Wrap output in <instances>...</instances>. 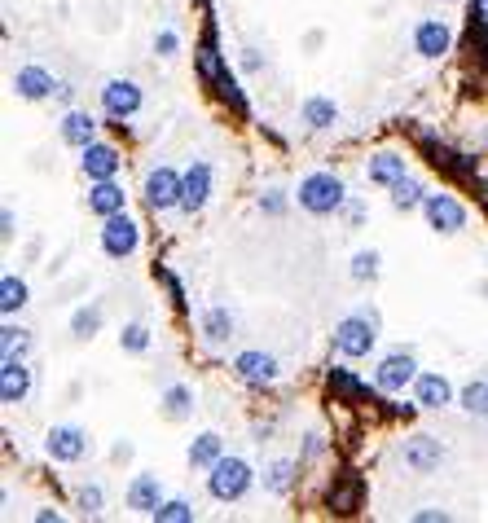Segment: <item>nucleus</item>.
<instances>
[{"mask_svg":"<svg viewBox=\"0 0 488 523\" xmlns=\"http://www.w3.org/2000/svg\"><path fill=\"white\" fill-rule=\"evenodd\" d=\"M242 53H247V58H242V66H247V71H260V53H255V49H242Z\"/></svg>","mask_w":488,"mask_h":523,"instance_id":"obj_42","label":"nucleus"},{"mask_svg":"<svg viewBox=\"0 0 488 523\" xmlns=\"http://www.w3.org/2000/svg\"><path fill=\"white\" fill-rule=\"evenodd\" d=\"M295 471H299V462L291 458H277L264 466V493H273V497H286L295 488Z\"/></svg>","mask_w":488,"mask_h":523,"instance_id":"obj_28","label":"nucleus"},{"mask_svg":"<svg viewBox=\"0 0 488 523\" xmlns=\"http://www.w3.org/2000/svg\"><path fill=\"white\" fill-rule=\"evenodd\" d=\"M27 396H31L27 356H5V365H0V400H5V405H22Z\"/></svg>","mask_w":488,"mask_h":523,"instance_id":"obj_13","label":"nucleus"},{"mask_svg":"<svg viewBox=\"0 0 488 523\" xmlns=\"http://www.w3.org/2000/svg\"><path fill=\"white\" fill-rule=\"evenodd\" d=\"M321 453V436H308V449H304V458H317Z\"/></svg>","mask_w":488,"mask_h":523,"instance_id":"obj_45","label":"nucleus"},{"mask_svg":"<svg viewBox=\"0 0 488 523\" xmlns=\"http://www.w3.org/2000/svg\"><path fill=\"white\" fill-rule=\"evenodd\" d=\"M207 198H212V168L207 163H190L185 168V189H181V211L194 216V211L207 207Z\"/></svg>","mask_w":488,"mask_h":523,"instance_id":"obj_17","label":"nucleus"},{"mask_svg":"<svg viewBox=\"0 0 488 523\" xmlns=\"http://www.w3.org/2000/svg\"><path fill=\"white\" fill-rule=\"evenodd\" d=\"M330 392H343V396H361V383L352 378L348 370H335L330 374Z\"/></svg>","mask_w":488,"mask_h":523,"instance_id":"obj_38","label":"nucleus"},{"mask_svg":"<svg viewBox=\"0 0 488 523\" xmlns=\"http://www.w3.org/2000/svg\"><path fill=\"white\" fill-rule=\"evenodd\" d=\"M414 405L418 409H445V405H453V383L440 370H423L414 378Z\"/></svg>","mask_w":488,"mask_h":523,"instance_id":"obj_16","label":"nucleus"},{"mask_svg":"<svg viewBox=\"0 0 488 523\" xmlns=\"http://www.w3.org/2000/svg\"><path fill=\"white\" fill-rule=\"evenodd\" d=\"M0 225H5V229H0V238H5V242H14L18 220H14V211H9V207H5V216H0Z\"/></svg>","mask_w":488,"mask_h":523,"instance_id":"obj_41","label":"nucleus"},{"mask_svg":"<svg viewBox=\"0 0 488 523\" xmlns=\"http://www.w3.org/2000/svg\"><path fill=\"white\" fill-rule=\"evenodd\" d=\"M260 211H264V216H282V211H286V194H282V189H269V194L260 198Z\"/></svg>","mask_w":488,"mask_h":523,"instance_id":"obj_39","label":"nucleus"},{"mask_svg":"<svg viewBox=\"0 0 488 523\" xmlns=\"http://www.w3.org/2000/svg\"><path fill=\"white\" fill-rule=\"evenodd\" d=\"M458 405L467 409L471 418H488V378H471L458 392Z\"/></svg>","mask_w":488,"mask_h":523,"instance_id":"obj_30","label":"nucleus"},{"mask_svg":"<svg viewBox=\"0 0 488 523\" xmlns=\"http://www.w3.org/2000/svg\"><path fill=\"white\" fill-rule=\"evenodd\" d=\"M330 510H339V515L361 510V480L357 475H335V484H330Z\"/></svg>","mask_w":488,"mask_h":523,"instance_id":"obj_26","label":"nucleus"},{"mask_svg":"<svg viewBox=\"0 0 488 523\" xmlns=\"http://www.w3.org/2000/svg\"><path fill=\"white\" fill-rule=\"evenodd\" d=\"M352 282H379V273H383V255L379 251H357V255H352Z\"/></svg>","mask_w":488,"mask_h":523,"instance_id":"obj_32","label":"nucleus"},{"mask_svg":"<svg viewBox=\"0 0 488 523\" xmlns=\"http://www.w3.org/2000/svg\"><path fill=\"white\" fill-rule=\"evenodd\" d=\"M176 49H181V36H176L172 27H163L159 36H154V53H159V58H176Z\"/></svg>","mask_w":488,"mask_h":523,"instance_id":"obj_37","label":"nucleus"},{"mask_svg":"<svg viewBox=\"0 0 488 523\" xmlns=\"http://www.w3.org/2000/svg\"><path fill=\"white\" fill-rule=\"evenodd\" d=\"M119 168H124V154L110 146V141H88L80 150V172L88 181H110V176H119Z\"/></svg>","mask_w":488,"mask_h":523,"instance_id":"obj_10","label":"nucleus"},{"mask_svg":"<svg viewBox=\"0 0 488 523\" xmlns=\"http://www.w3.org/2000/svg\"><path fill=\"white\" fill-rule=\"evenodd\" d=\"M102 506H106L102 484H84L80 488V510H84V515H102Z\"/></svg>","mask_w":488,"mask_h":523,"instance_id":"obj_36","label":"nucleus"},{"mask_svg":"<svg viewBox=\"0 0 488 523\" xmlns=\"http://www.w3.org/2000/svg\"><path fill=\"white\" fill-rule=\"evenodd\" d=\"M58 102H66V106L75 102V84H58Z\"/></svg>","mask_w":488,"mask_h":523,"instance_id":"obj_44","label":"nucleus"},{"mask_svg":"<svg viewBox=\"0 0 488 523\" xmlns=\"http://www.w3.org/2000/svg\"><path fill=\"white\" fill-rule=\"evenodd\" d=\"M141 106H146V93H141V84H132V80H106V88H102V110H106V119H132Z\"/></svg>","mask_w":488,"mask_h":523,"instance_id":"obj_9","label":"nucleus"},{"mask_svg":"<svg viewBox=\"0 0 488 523\" xmlns=\"http://www.w3.org/2000/svg\"><path fill=\"white\" fill-rule=\"evenodd\" d=\"M374 343H379V317L374 313H348L335 326V348H339V356H348V361L370 356Z\"/></svg>","mask_w":488,"mask_h":523,"instance_id":"obj_3","label":"nucleus"},{"mask_svg":"<svg viewBox=\"0 0 488 523\" xmlns=\"http://www.w3.org/2000/svg\"><path fill=\"white\" fill-rule=\"evenodd\" d=\"M198 326H203V339L212 343V348H220V343H229V339H234V313H229V308H220V304L203 308Z\"/></svg>","mask_w":488,"mask_h":523,"instance_id":"obj_23","label":"nucleus"},{"mask_svg":"<svg viewBox=\"0 0 488 523\" xmlns=\"http://www.w3.org/2000/svg\"><path fill=\"white\" fill-rule=\"evenodd\" d=\"M414 523H449V510H436V506L414 510Z\"/></svg>","mask_w":488,"mask_h":523,"instance_id":"obj_40","label":"nucleus"},{"mask_svg":"<svg viewBox=\"0 0 488 523\" xmlns=\"http://www.w3.org/2000/svg\"><path fill=\"white\" fill-rule=\"evenodd\" d=\"M423 203H427V185L423 181L405 176V181L392 185V207L396 211H423Z\"/></svg>","mask_w":488,"mask_h":523,"instance_id":"obj_29","label":"nucleus"},{"mask_svg":"<svg viewBox=\"0 0 488 523\" xmlns=\"http://www.w3.org/2000/svg\"><path fill=\"white\" fill-rule=\"evenodd\" d=\"M124 506L132 510V515H146L154 519V510L163 506V484H159V475H132V484L124 488Z\"/></svg>","mask_w":488,"mask_h":523,"instance_id":"obj_12","label":"nucleus"},{"mask_svg":"<svg viewBox=\"0 0 488 523\" xmlns=\"http://www.w3.org/2000/svg\"><path fill=\"white\" fill-rule=\"evenodd\" d=\"M234 374L247 387H273L277 378H282V365H277V356H269V352H238Z\"/></svg>","mask_w":488,"mask_h":523,"instance_id":"obj_11","label":"nucleus"},{"mask_svg":"<svg viewBox=\"0 0 488 523\" xmlns=\"http://www.w3.org/2000/svg\"><path fill=\"white\" fill-rule=\"evenodd\" d=\"M154 523H194V506L181 502V497H172V502H163L154 510Z\"/></svg>","mask_w":488,"mask_h":523,"instance_id":"obj_35","label":"nucleus"},{"mask_svg":"<svg viewBox=\"0 0 488 523\" xmlns=\"http://www.w3.org/2000/svg\"><path fill=\"white\" fill-rule=\"evenodd\" d=\"M295 203L308 211V216H335V211L348 203V189L335 172H308L295 189Z\"/></svg>","mask_w":488,"mask_h":523,"instance_id":"obj_1","label":"nucleus"},{"mask_svg":"<svg viewBox=\"0 0 488 523\" xmlns=\"http://www.w3.org/2000/svg\"><path fill=\"white\" fill-rule=\"evenodd\" d=\"M119 348L132 352V356H141V352L150 348V330L141 326V321H128V326L119 330Z\"/></svg>","mask_w":488,"mask_h":523,"instance_id":"obj_34","label":"nucleus"},{"mask_svg":"<svg viewBox=\"0 0 488 523\" xmlns=\"http://www.w3.org/2000/svg\"><path fill=\"white\" fill-rule=\"evenodd\" d=\"M401 458H405V466L414 475H431L440 462H445V444H440L436 436H409Z\"/></svg>","mask_w":488,"mask_h":523,"instance_id":"obj_15","label":"nucleus"},{"mask_svg":"<svg viewBox=\"0 0 488 523\" xmlns=\"http://www.w3.org/2000/svg\"><path fill=\"white\" fill-rule=\"evenodd\" d=\"M418 374H423V370H418L414 352L396 348V352H387L383 361H379V370H374V387L387 392V396H396V392H405V387H414Z\"/></svg>","mask_w":488,"mask_h":523,"instance_id":"obj_5","label":"nucleus"},{"mask_svg":"<svg viewBox=\"0 0 488 523\" xmlns=\"http://www.w3.org/2000/svg\"><path fill=\"white\" fill-rule=\"evenodd\" d=\"M31 348V335L22 326H14V321H5V330H0V352L5 356H27Z\"/></svg>","mask_w":488,"mask_h":523,"instance_id":"obj_33","label":"nucleus"},{"mask_svg":"<svg viewBox=\"0 0 488 523\" xmlns=\"http://www.w3.org/2000/svg\"><path fill=\"white\" fill-rule=\"evenodd\" d=\"M102 330V304H88V308H75L71 313V339H93Z\"/></svg>","mask_w":488,"mask_h":523,"instance_id":"obj_31","label":"nucleus"},{"mask_svg":"<svg viewBox=\"0 0 488 523\" xmlns=\"http://www.w3.org/2000/svg\"><path fill=\"white\" fill-rule=\"evenodd\" d=\"M137 247H141V229H137V220H132L128 211H115V216L102 220L106 260H128V255H137Z\"/></svg>","mask_w":488,"mask_h":523,"instance_id":"obj_4","label":"nucleus"},{"mask_svg":"<svg viewBox=\"0 0 488 523\" xmlns=\"http://www.w3.org/2000/svg\"><path fill=\"white\" fill-rule=\"evenodd\" d=\"M27 304H31V286L22 282L18 273H5V277H0V313L14 317V313H22Z\"/></svg>","mask_w":488,"mask_h":523,"instance_id":"obj_27","label":"nucleus"},{"mask_svg":"<svg viewBox=\"0 0 488 523\" xmlns=\"http://www.w3.org/2000/svg\"><path fill=\"white\" fill-rule=\"evenodd\" d=\"M58 137L66 141V146L84 150L88 141H97V119L88 115V110H66L62 124H58Z\"/></svg>","mask_w":488,"mask_h":523,"instance_id":"obj_21","label":"nucleus"},{"mask_svg":"<svg viewBox=\"0 0 488 523\" xmlns=\"http://www.w3.org/2000/svg\"><path fill=\"white\" fill-rule=\"evenodd\" d=\"M484 9H488V0H484Z\"/></svg>","mask_w":488,"mask_h":523,"instance_id":"obj_46","label":"nucleus"},{"mask_svg":"<svg viewBox=\"0 0 488 523\" xmlns=\"http://www.w3.org/2000/svg\"><path fill=\"white\" fill-rule=\"evenodd\" d=\"M128 207V194H124V185L110 176V181H88V211L93 216H115V211H124Z\"/></svg>","mask_w":488,"mask_h":523,"instance_id":"obj_20","label":"nucleus"},{"mask_svg":"<svg viewBox=\"0 0 488 523\" xmlns=\"http://www.w3.org/2000/svg\"><path fill=\"white\" fill-rule=\"evenodd\" d=\"M88 449H93V440H88V431L75 427V422H58V427L44 436V453H49L53 462H62V466L88 458Z\"/></svg>","mask_w":488,"mask_h":523,"instance_id":"obj_7","label":"nucleus"},{"mask_svg":"<svg viewBox=\"0 0 488 523\" xmlns=\"http://www.w3.org/2000/svg\"><path fill=\"white\" fill-rule=\"evenodd\" d=\"M299 119H304L313 132H326V128H335L339 124V106H335V97H321L313 93L304 106H299Z\"/></svg>","mask_w":488,"mask_h":523,"instance_id":"obj_22","label":"nucleus"},{"mask_svg":"<svg viewBox=\"0 0 488 523\" xmlns=\"http://www.w3.org/2000/svg\"><path fill=\"white\" fill-rule=\"evenodd\" d=\"M31 519H36V523H58L62 515H58V510H49V506H44V510H36V515H31Z\"/></svg>","mask_w":488,"mask_h":523,"instance_id":"obj_43","label":"nucleus"},{"mask_svg":"<svg viewBox=\"0 0 488 523\" xmlns=\"http://www.w3.org/2000/svg\"><path fill=\"white\" fill-rule=\"evenodd\" d=\"M255 484V471L247 458H234V453H225L212 471H207V493L216 497V502H242V497L251 493Z\"/></svg>","mask_w":488,"mask_h":523,"instance_id":"obj_2","label":"nucleus"},{"mask_svg":"<svg viewBox=\"0 0 488 523\" xmlns=\"http://www.w3.org/2000/svg\"><path fill=\"white\" fill-rule=\"evenodd\" d=\"M423 216H427V229L431 233H445V238H453V233L467 229V207H462L453 194H427Z\"/></svg>","mask_w":488,"mask_h":523,"instance_id":"obj_8","label":"nucleus"},{"mask_svg":"<svg viewBox=\"0 0 488 523\" xmlns=\"http://www.w3.org/2000/svg\"><path fill=\"white\" fill-rule=\"evenodd\" d=\"M181 189H185V172L159 163V168H150L146 189H141V194H146L150 211H172V207H181Z\"/></svg>","mask_w":488,"mask_h":523,"instance_id":"obj_6","label":"nucleus"},{"mask_svg":"<svg viewBox=\"0 0 488 523\" xmlns=\"http://www.w3.org/2000/svg\"><path fill=\"white\" fill-rule=\"evenodd\" d=\"M220 458H225V440H220L216 431H203V436L190 440V466L194 471H212Z\"/></svg>","mask_w":488,"mask_h":523,"instance_id":"obj_25","label":"nucleus"},{"mask_svg":"<svg viewBox=\"0 0 488 523\" xmlns=\"http://www.w3.org/2000/svg\"><path fill=\"white\" fill-rule=\"evenodd\" d=\"M159 414L168 418V422H185L194 414V392L185 383H172V387H163V396H159Z\"/></svg>","mask_w":488,"mask_h":523,"instance_id":"obj_24","label":"nucleus"},{"mask_svg":"<svg viewBox=\"0 0 488 523\" xmlns=\"http://www.w3.org/2000/svg\"><path fill=\"white\" fill-rule=\"evenodd\" d=\"M449 44H453V31H449V22L445 18H423L414 27V49H418V58H445L449 53Z\"/></svg>","mask_w":488,"mask_h":523,"instance_id":"obj_14","label":"nucleus"},{"mask_svg":"<svg viewBox=\"0 0 488 523\" xmlns=\"http://www.w3.org/2000/svg\"><path fill=\"white\" fill-rule=\"evenodd\" d=\"M405 176H409V163H405V154H396V150H379V154H370V163H365V181L370 185L392 189L396 181H405Z\"/></svg>","mask_w":488,"mask_h":523,"instance_id":"obj_18","label":"nucleus"},{"mask_svg":"<svg viewBox=\"0 0 488 523\" xmlns=\"http://www.w3.org/2000/svg\"><path fill=\"white\" fill-rule=\"evenodd\" d=\"M14 93L22 102H44V97L58 93V80H53L44 66H18L14 71Z\"/></svg>","mask_w":488,"mask_h":523,"instance_id":"obj_19","label":"nucleus"}]
</instances>
